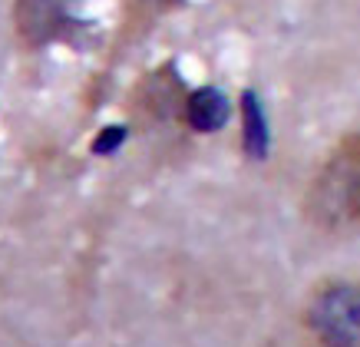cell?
Wrapping results in <instances>:
<instances>
[{
	"label": "cell",
	"mask_w": 360,
	"mask_h": 347,
	"mask_svg": "<svg viewBox=\"0 0 360 347\" xmlns=\"http://www.w3.org/2000/svg\"><path fill=\"white\" fill-rule=\"evenodd\" d=\"M304 218L328 235L360 228V132H347L317 165L304 192Z\"/></svg>",
	"instance_id": "cell-1"
},
{
	"label": "cell",
	"mask_w": 360,
	"mask_h": 347,
	"mask_svg": "<svg viewBox=\"0 0 360 347\" xmlns=\"http://www.w3.org/2000/svg\"><path fill=\"white\" fill-rule=\"evenodd\" d=\"M307 331L321 347H360V284H328L304 311Z\"/></svg>",
	"instance_id": "cell-2"
},
{
	"label": "cell",
	"mask_w": 360,
	"mask_h": 347,
	"mask_svg": "<svg viewBox=\"0 0 360 347\" xmlns=\"http://www.w3.org/2000/svg\"><path fill=\"white\" fill-rule=\"evenodd\" d=\"M73 23V0H13V27L27 46L60 40Z\"/></svg>",
	"instance_id": "cell-3"
},
{
	"label": "cell",
	"mask_w": 360,
	"mask_h": 347,
	"mask_svg": "<svg viewBox=\"0 0 360 347\" xmlns=\"http://www.w3.org/2000/svg\"><path fill=\"white\" fill-rule=\"evenodd\" d=\"M229 99L219 87H198L182 99V116H186L188 130L195 132H215L229 122Z\"/></svg>",
	"instance_id": "cell-4"
},
{
	"label": "cell",
	"mask_w": 360,
	"mask_h": 347,
	"mask_svg": "<svg viewBox=\"0 0 360 347\" xmlns=\"http://www.w3.org/2000/svg\"><path fill=\"white\" fill-rule=\"evenodd\" d=\"M241 149L248 159L262 163L268 149H271V130H268V116L255 89L241 93Z\"/></svg>",
	"instance_id": "cell-5"
},
{
	"label": "cell",
	"mask_w": 360,
	"mask_h": 347,
	"mask_svg": "<svg viewBox=\"0 0 360 347\" xmlns=\"http://www.w3.org/2000/svg\"><path fill=\"white\" fill-rule=\"evenodd\" d=\"M179 4L182 0H122V17H126V27L136 30V27H149L153 20H159L162 13H169Z\"/></svg>",
	"instance_id": "cell-6"
},
{
	"label": "cell",
	"mask_w": 360,
	"mask_h": 347,
	"mask_svg": "<svg viewBox=\"0 0 360 347\" xmlns=\"http://www.w3.org/2000/svg\"><path fill=\"white\" fill-rule=\"evenodd\" d=\"M122 142H126V126H106V130L96 132L89 149H93V156H112Z\"/></svg>",
	"instance_id": "cell-7"
}]
</instances>
